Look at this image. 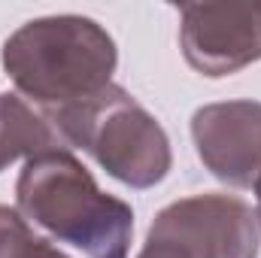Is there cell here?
Segmentation results:
<instances>
[{
  "label": "cell",
  "instance_id": "30bf717a",
  "mask_svg": "<svg viewBox=\"0 0 261 258\" xmlns=\"http://www.w3.org/2000/svg\"><path fill=\"white\" fill-rule=\"evenodd\" d=\"M252 189H255V200H258V210H255V222H258V231H261V176L255 179V186H252Z\"/></svg>",
  "mask_w": 261,
  "mask_h": 258
},
{
  "label": "cell",
  "instance_id": "9c48e42d",
  "mask_svg": "<svg viewBox=\"0 0 261 258\" xmlns=\"http://www.w3.org/2000/svg\"><path fill=\"white\" fill-rule=\"evenodd\" d=\"M137 258H182L176 249H170V246H164V243H155V240H146L143 243V249H140V255Z\"/></svg>",
  "mask_w": 261,
  "mask_h": 258
},
{
  "label": "cell",
  "instance_id": "7a4b0ae2",
  "mask_svg": "<svg viewBox=\"0 0 261 258\" xmlns=\"http://www.w3.org/2000/svg\"><path fill=\"white\" fill-rule=\"evenodd\" d=\"M18 213L85 258H128L134 210L100 192L94 176L67 149L28 158L15 183Z\"/></svg>",
  "mask_w": 261,
  "mask_h": 258
},
{
  "label": "cell",
  "instance_id": "52a82bcc",
  "mask_svg": "<svg viewBox=\"0 0 261 258\" xmlns=\"http://www.w3.org/2000/svg\"><path fill=\"white\" fill-rule=\"evenodd\" d=\"M61 146L64 140L34 107L15 94H0V170L18 158L28 161Z\"/></svg>",
  "mask_w": 261,
  "mask_h": 258
},
{
  "label": "cell",
  "instance_id": "3957f363",
  "mask_svg": "<svg viewBox=\"0 0 261 258\" xmlns=\"http://www.w3.org/2000/svg\"><path fill=\"white\" fill-rule=\"evenodd\" d=\"M43 119L64 146L88 152L113 179L130 189H152L170 173L173 152L164 128L116 82Z\"/></svg>",
  "mask_w": 261,
  "mask_h": 258
},
{
  "label": "cell",
  "instance_id": "ba28073f",
  "mask_svg": "<svg viewBox=\"0 0 261 258\" xmlns=\"http://www.w3.org/2000/svg\"><path fill=\"white\" fill-rule=\"evenodd\" d=\"M0 258H67L58 246L37 237L28 219L0 203Z\"/></svg>",
  "mask_w": 261,
  "mask_h": 258
},
{
  "label": "cell",
  "instance_id": "5b68a950",
  "mask_svg": "<svg viewBox=\"0 0 261 258\" xmlns=\"http://www.w3.org/2000/svg\"><path fill=\"white\" fill-rule=\"evenodd\" d=\"M179 46L210 79L240 73L261 61V3H182Z\"/></svg>",
  "mask_w": 261,
  "mask_h": 258
},
{
  "label": "cell",
  "instance_id": "6da1fadb",
  "mask_svg": "<svg viewBox=\"0 0 261 258\" xmlns=\"http://www.w3.org/2000/svg\"><path fill=\"white\" fill-rule=\"evenodd\" d=\"M0 61L12 85L49 116L113 85L119 49L94 18L46 15L6 40Z\"/></svg>",
  "mask_w": 261,
  "mask_h": 258
},
{
  "label": "cell",
  "instance_id": "8992f818",
  "mask_svg": "<svg viewBox=\"0 0 261 258\" xmlns=\"http://www.w3.org/2000/svg\"><path fill=\"white\" fill-rule=\"evenodd\" d=\"M192 140L203 167L234 186L249 189L261 176V104H206L192 116Z\"/></svg>",
  "mask_w": 261,
  "mask_h": 258
},
{
  "label": "cell",
  "instance_id": "277c9868",
  "mask_svg": "<svg viewBox=\"0 0 261 258\" xmlns=\"http://www.w3.org/2000/svg\"><path fill=\"white\" fill-rule=\"evenodd\" d=\"M146 240L182 258H258V222L252 207L234 194H192L167 203Z\"/></svg>",
  "mask_w": 261,
  "mask_h": 258
}]
</instances>
